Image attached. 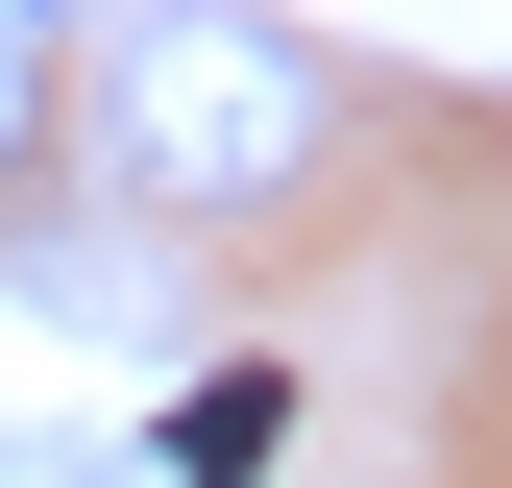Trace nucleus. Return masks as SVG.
<instances>
[{
    "label": "nucleus",
    "instance_id": "nucleus-1",
    "mask_svg": "<svg viewBox=\"0 0 512 488\" xmlns=\"http://www.w3.org/2000/svg\"><path fill=\"white\" fill-rule=\"evenodd\" d=\"M74 122H98V171L147 220H244V196H293V171L342 147V74H317L293 25H98Z\"/></svg>",
    "mask_w": 512,
    "mask_h": 488
},
{
    "label": "nucleus",
    "instance_id": "nucleus-2",
    "mask_svg": "<svg viewBox=\"0 0 512 488\" xmlns=\"http://www.w3.org/2000/svg\"><path fill=\"white\" fill-rule=\"evenodd\" d=\"M269 440H293V391H269V366H220V391L147 440V488H269Z\"/></svg>",
    "mask_w": 512,
    "mask_h": 488
},
{
    "label": "nucleus",
    "instance_id": "nucleus-3",
    "mask_svg": "<svg viewBox=\"0 0 512 488\" xmlns=\"http://www.w3.org/2000/svg\"><path fill=\"white\" fill-rule=\"evenodd\" d=\"M49 122H74V25H25V0H0V196H25Z\"/></svg>",
    "mask_w": 512,
    "mask_h": 488
},
{
    "label": "nucleus",
    "instance_id": "nucleus-4",
    "mask_svg": "<svg viewBox=\"0 0 512 488\" xmlns=\"http://www.w3.org/2000/svg\"><path fill=\"white\" fill-rule=\"evenodd\" d=\"M49 464H74V440H0V488H49Z\"/></svg>",
    "mask_w": 512,
    "mask_h": 488
},
{
    "label": "nucleus",
    "instance_id": "nucleus-5",
    "mask_svg": "<svg viewBox=\"0 0 512 488\" xmlns=\"http://www.w3.org/2000/svg\"><path fill=\"white\" fill-rule=\"evenodd\" d=\"M49 488H147V464H49Z\"/></svg>",
    "mask_w": 512,
    "mask_h": 488
}]
</instances>
